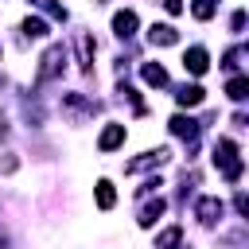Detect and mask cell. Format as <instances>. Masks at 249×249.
Here are the masks:
<instances>
[{"instance_id":"15","label":"cell","mask_w":249,"mask_h":249,"mask_svg":"<svg viewBox=\"0 0 249 249\" xmlns=\"http://www.w3.org/2000/svg\"><path fill=\"white\" fill-rule=\"evenodd\" d=\"M245 89H249V78H233V82L226 86V93H230L233 101H241V97H245Z\"/></svg>"},{"instance_id":"11","label":"cell","mask_w":249,"mask_h":249,"mask_svg":"<svg viewBox=\"0 0 249 249\" xmlns=\"http://www.w3.org/2000/svg\"><path fill=\"white\" fill-rule=\"evenodd\" d=\"M113 202H117V195H113V183H109V179H101V183H97V206H101V210H109Z\"/></svg>"},{"instance_id":"4","label":"cell","mask_w":249,"mask_h":249,"mask_svg":"<svg viewBox=\"0 0 249 249\" xmlns=\"http://www.w3.org/2000/svg\"><path fill=\"white\" fill-rule=\"evenodd\" d=\"M183 66H187L191 74H206V66H210V58H206V51H202V47H191V51L183 54Z\"/></svg>"},{"instance_id":"3","label":"cell","mask_w":249,"mask_h":249,"mask_svg":"<svg viewBox=\"0 0 249 249\" xmlns=\"http://www.w3.org/2000/svg\"><path fill=\"white\" fill-rule=\"evenodd\" d=\"M148 39H152L156 47H171V43H179V31H175L171 23H152V27H148Z\"/></svg>"},{"instance_id":"7","label":"cell","mask_w":249,"mask_h":249,"mask_svg":"<svg viewBox=\"0 0 249 249\" xmlns=\"http://www.w3.org/2000/svg\"><path fill=\"white\" fill-rule=\"evenodd\" d=\"M222 210H226V206H222V198H202V202H198V218H202L206 226H210L214 218H222Z\"/></svg>"},{"instance_id":"18","label":"cell","mask_w":249,"mask_h":249,"mask_svg":"<svg viewBox=\"0 0 249 249\" xmlns=\"http://www.w3.org/2000/svg\"><path fill=\"white\" fill-rule=\"evenodd\" d=\"M230 23H233V31H241V27H245V12H233V19H230Z\"/></svg>"},{"instance_id":"6","label":"cell","mask_w":249,"mask_h":249,"mask_svg":"<svg viewBox=\"0 0 249 249\" xmlns=\"http://www.w3.org/2000/svg\"><path fill=\"white\" fill-rule=\"evenodd\" d=\"M121 140H124V124H109V128L101 132V140H97V148H101V152H113V148H117Z\"/></svg>"},{"instance_id":"16","label":"cell","mask_w":249,"mask_h":249,"mask_svg":"<svg viewBox=\"0 0 249 249\" xmlns=\"http://www.w3.org/2000/svg\"><path fill=\"white\" fill-rule=\"evenodd\" d=\"M214 16V0H195V19H210Z\"/></svg>"},{"instance_id":"14","label":"cell","mask_w":249,"mask_h":249,"mask_svg":"<svg viewBox=\"0 0 249 249\" xmlns=\"http://www.w3.org/2000/svg\"><path fill=\"white\" fill-rule=\"evenodd\" d=\"M160 214H163V198H156V202H148V206L140 210V226H152Z\"/></svg>"},{"instance_id":"13","label":"cell","mask_w":249,"mask_h":249,"mask_svg":"<svg viewBox=\"0 0 249 249\" xmlns=\"http://www.w3.org/2000/svg\"><path fill=\"white\" fill-rule=\"evenodd\" d=\"M23 35H31V39H43V35H47V23H43L39 16H27V19H23Z\"/></svg>"},{"instance_id":"9","label":"cell","mask_w":249,"mask_h":249,"mask_svg":"<svg viewBox=\"0 0 249 249\" xmlns=\"http://www.w3.org/2000/svg\"><path fill=\"white\" fill-rule=\"evenodd\" d=\"M140 74H144V82H148V86H167V70H163V66H156V62H144V70H140Z\"/></svg>"},{"instance_id":"12","label":"cell","mask_w":249,"mask_h":249,"mask_svg":"<svg viewBox=\"0 0 249 249\" xmlns=\"http://www.w3.org/2000/svg\"><path fill=\"white\" fill-rule=\"evenodd\" d=\"M179 237H183V230H179V226H171V230H163V233L156 237V249H175V245H179Z\"/></svg>"},{"instance_id":"8","label":"cell","mask_w":249,"mask_h":249,"mask_svg":"<svg viewBox=\"0 0 249 249\" xmlns=\"http://www.w3.org/2000/svg\"><path fill=\"white\" fill-rule=\"evenodd\" d=\"M171 132H175V136H187V140H195V136H198V124H195L191 117H171Z\"/></svg>"},{"instance_id":"10","label":"cell","mask_w":249,"mask_h":249,"mask_svg":"<svg viewBox=\"0 0 249 249\" xmlns=\"http://www.w3.org/2000/svg\"><path fill=\"white\" fill-rule=\"evenodd\" d=\"M175 97H179V105H187V109H191V105H198V101H202L206 93H202V86H183V89H179Z\"/></svg>"},{"instance_id":"2","label":"cell","mask_w":249,"mask_h":249,"mask_svg":"<svg viewBox=\"0 0 249 249\" xmlns=\"http://www.w3.org/2000/svg\"><path fill=\"white\" fill-rule=\"evenodd\" d=\"M62 62H66V51H62V47H51V51L43 54V66H39V82H47L51 74H58V70H62Z\"/></svg>"},{"instance_id":"17","label":"cell","mask_w":249,"mask_h":249,"mask_svg":"<svg viewBox=\"0 0 249 249\" xmlns=\"http://www.w3.org/2000/svg\"><path fill=\"white\" fill-rule=\"evenodd\" d=\"M163 8H167L171 16H179V12H183V0H163Z\"/></svg>"},{"instance_id":"1","label":"cell","mask_w":249,"mask_h":249,"mask_svg":"<svg viewBox=\"0 0 249 249\" xmlns=\"http://www.w3.org/2000/svg\"><path fill=\"white\" fill-rule=\"evenodd\" d=\"M214 163L222 167V175H226V179H237V175H241L237 144H233V140H218V148H214Z\"/></svg>"},{"instance_id":"5","label":"cell","mask_w":249,"mask_h":249,"mask_svg":"<svg viewBox=\"0 0 249 249\" xmlns=\"http://www.w3.org/2000/svg\"><path fill=\"white\" fill-rule=\"evenodd\" d=\"M113 31H117L121 39H128V35L136 31V12H117V16H113Z\"/></svg>"}]
</instances>
